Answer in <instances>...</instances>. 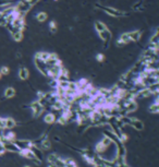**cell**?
<instances>
[{
    "mask_svg": "<svg viewBox=\"0 0 159 167\" xmlns=\"http://www.w3.org/2000/svg\"><path fill=\"white\" fill-rule=\"evenodd\" d=\"M32 108H33L34 116H39L40 113H42V110H43V107H42V105H40L39 102L34 103L33 105H32Z\"/></svg>",
    "mask_w": 159,
    "mask_h": 167,
    "instance_id": "6da1fadb",
    "label": "cell"
},
{
    "mask_svg": "<svg viewBox=\"0 0 159 167\" xmlns=\"http://www.w3.org/2000/svg\"><path fill=\"white\" fill-rule=\"evenodd\" d=\"M99 36H100V38L103 39V41H109L110 37H111V34H110V32L106 28V30H104V31H100V32H98Z\"/></svg>",
    "mask_w": 159,
    "mask_h": 167,
    "instance_id": "3957f363",
    "label": "cell"
},
{
    "mask_svg": "<svg viewBox=\"0 0 159 167\" xmlns=\"http://www.w3.org/2000/svg\"><path fill=\"white\" fill-rule=\"evenodd\" d=\"M12 37L14 38L17 42L21 41V39H22V37H23L22 32H20V31H17V32H13V33H12Z\"/></svg>",
    "mask_w": 159,
    "mask_h": 167,
    "instance_id": "4fadbf2b",
    "label": "cell"
},
{
    "mask_svg": "<svg viewBox=\"0 0 159 167\" xmlns=\"http://www.w3.org/2000/svg\"><path fill=\"white\" fill-rule=\"evenodd\" d=\"M49 26H50V28H51L52 31H56V28H57V24H56L55 21H51L50 22V24H49Z\"/></svg>",
    "mask_w": 159,
    "mask_h": 167,
    "instance_id": "d6986e66",
    "label": "cell"
},
{
    "mask_svg": "<svg viewBox=\"0 0 159 167\" xmlns=\"http://www.w3.org/2000/svg\"><path fill=\"white\" fill-rule=\"evenodd\" d=\"M19 76H20L22 80H26L28 78V70L26 68H24V67L20 68V70H19Z\"/></svg>",
    "mask_w": 159,
    "mask_h": 167,
    "instance_id": "5b68a950",
    "label": "cell"
},
{
    "mask_svg": "<svg viewBox=\"0 0 159 167\" xmlns=\"http://www.w3.org/2000/svg\"><path fill=\"white\" fill-rule=\"evenodd\" d=\"M11 2V0H0V5H7Z\"/></svg>",
    "mask_w": 159,
    "mask_h": 167,
    "instance_id": "ffe728a7",
    "label": "cell"
},
{
    "mask_svg": "<svg viewBox=\"0 0 159 167\" xmlns=\"http://www.w3.org/2000/svg\"><path fill=\"white\" fill-rule=\"evenodd\" d=\"M2 24H6V19L2 16V12H0V25H2Z\"/></svg>",
    "mask_w": 159,
    "mask_h": 167,
    "instance_id": "ac0fdd59",
    "label": "cell"
},
{
    "mask_svg": "<svg viewBox=\"0 0 159 167\" xmlns=\"http://www.w3.org/2000/svg\"><path fill=\"white\" fill-rule=\"evenodd\" d=\"M25 167H30V166H25Z\"/></svg>",
    "mask_w": 159,
    "mask_h": 167,
    "instance_id": "603a6c76",
    "label": "cell"
},
{
    "mask_svg": "<svg viewBox=\"0 0 159 167\" xmlns=\"http://www.w3.org/2000/svg\"><path fill=\"white\" fill-rule=\"evenodd\" d=\"M14 94H15V91H14V89H12V87H8L5 92V96L7 98H11V97L14 96Z\"/></svg>",
    "mask_w": 159,
    "mask_h": 167,
    "instance_id": "30bf717a",
    "label": "cell"
},
{
    "mask_svg": "<svg viewBox=\"0 0 159 167\" xmlns=\"http://www.w3.org/2000/svg\"><path fill=\"white\" fill-rule=\"evenodd\" d=\"M9 72H10V69H9L8 67H2V68L0 69V73H1L2 76H8Z\"/></svg>",
    "mask_w": 159,
    "mask_h": 167,
    "instance_id": "2e32d148",
    "label": "cell"
},
{
    "mask_svg": "<svg viewBox=\"0 0 159 167\" xmlns=\"http://www.w3.org/2000/svg\"><path fill=\"white\" fill-rule=\"evenodd\" d=\"M36 19H37V21L38 22H44L47 20V14H46V12H39L38 14L36 16Z\"/></svg>",
    "mask_w": 159,
    "mask_h": 167,
    "instance_id": "8fae6325",
    "label": "cell"
},
{
    "mask_svg": "<svg viewBox=\"0 0 159 167\" xmlns=\"http://www.w3.org/2000/svg\"><path fill=\"white\" fill-rule=\"evenodd\" d=\"M13 127H15V121L12 118H6L5 119V128L11 129Z\"/></svg>",
    "mask_w": 159,
    "mask_h": 167,
    "instance_id": "8992f818",
    "label": "cell"
},
{
    "mask_svg": "<svg viewBox=\"0 0 159 167\" xmlns=\"http://www.w3.org/2000/svg\"><path fill=\"white\" fill-rule=\"evenodd\" d=\"M96 59H97V61H99V62H103L105 60V56L103 54H98L96 56Z\"/></svg>",
    "mask_w": 159,
    "mask_h": 167,
    "instance_id": "e0dca14e",
    "label": "cell"
},
{
    "mask_svg": "<svg viewBox=\"0 0 159 167\" xmlns=\"http://www.w3.org/2000/svg\"><path fill=\"white\" fill-rule=\"evenodd\" d=\"M149 110H150L152 113H154V114L158 113V102H157V101L155 102V104H154V105H152V106H150Z\"/></svg>",
    "mask_w": 159,
    "mask_h": 167,
    "instance_id": "9a60e30c",
    "label": "cell"
},
{
    "mask_svg": "<svg viewBox=\"0 0 159 167\" xmlns=\"http://www.w3.org/2000/svg\"><path fill=\"white\" fill-rule=\"evenodd\" d=\"M55 120H56V117L54 114H48L45 117V122H47V124H54Z\"/></svg>",
    "mask_w": 159,
    "mask_h": 167,
    "instance_id": "9c48e42d",
    "label": "cell"
},
{
    "mask_svg": "<svg viewBox=\"0 0 159 167\" xmlns=\"http://www.w3.org/2000/svg\"><path fill=\"white\" fill-rule=\"evenodd\" d=\"M1 76H2V74H1V73H0V79H1Z\"/></svg>",
    "mask_w": 159,
    "mask_h": 167,
    "instance_id": "7402d4cb",
    "label": "cell"
},
{
    "mask_svg": "<svg viewBox=\"0 0 159 167\" xmlns=\"http://www.w3.org/2000/svg\"><path fill=\"white\" fill-rule=\"evenodd\" d=\"M43 147L48 150V149L50 147V143L48 142V141H44V142H43Z\"/></svg>",
    "mask_w": 159,
    "mask_h": 167,
    "instance_id": "44dd1931",
    "label": "cell"
},
{
    "mask_svg": "<svg viewBox=\"0 0 159 167\" xmlns=\"http://www.w3.org/2000/svg\"><path fill=\"white\" fill-rule=\"evenodd\" d=\"M130 124H132L134 128H136L137 130H142L143 129V124L142 121L137 120V119H133V120H130Z\"/></svg>",
    "mask_w": 159,
    "mask_h": 167,
    "instance_id": "52a82bcc",
    "label": "cell"
},
{
    "mask_svg": "<svg viewBox=\"0 0 159 167\" xmlns=\"http://www.w3.org/2000/svg\"><path fill=\"white\" fill-rule=\"evenodd\" d=\"M130 35V39L132 41H138L140 37H141V32L140 31H133V32H130L129 33Z\"/></svg>",
    "mask_w": 159,
    "mask_h": 167,
    "instance_id": "ba28073f",
    "label": "cell"
},
{
    "mask_svg": "<svg viewBox=\"0 0 159 167\" xmlns=\"http://www.w3.org/2000/svg\"><path fill=\"white\" fill-rule=\"evenodd\" d=\"M95 27H96V30H97L98 32H100V31H104V30L107 28V26L105 25L103 22H96V23H95Z\"/></svg>",
    "mask_w": 159,
    "mask_h": 167,
    "instance_id": "7c38bea8",
    "label": "cell"
},
{
    "mask_svg": "<svg viewBox=\"0 0 159 167\" xmlns=\"http://www.w3.org/2000/svg\"><path fill=\"white\" fill-rule=\"evenodd\" d=\"M105 10H106V12H108L109 14L113 16H122L124 14L123 12H121L119 10H115V9H112V8H105Z\"/></svg>",
    "mask_w": 159,
    "mask_h": 167,
    "instance_id": "7a4b0ae2",
    "label": "cell"
},
{
    "mask_svg": "<svg viewBox=\"0 0 159 167\" xmlns=\"http://www.w3.org/2000/svg\"><path fill=\"white\" fill-rule=\"evenodd\" d=\"M106 149H107V146L105 145L103 142L98 143V144H97V146H96V151L98 152V153H103V152H104Z\"/></svg>",
    "mask_w": 159,
    "mask_h": 167,
    "instance_id": "5bb4252c",
    "label": "cell"
},
{
    "mask_svg": "<svg viewBox=\"0 0 159 167\" xmlns=\"http://www.w3.org/2000/svg\"><path fill=\"white\" fill-rule=\"evenodd\" d=\"M48 57H49V53L42 51V53L36 54V60H40V61H45V62L48 60Z\"/></svg>",
    "mask_w": 159,
    "mask_h": 167,
    "instance_id": "277c9868",
    "label": "cell"
}]
</instances>
